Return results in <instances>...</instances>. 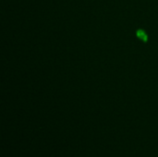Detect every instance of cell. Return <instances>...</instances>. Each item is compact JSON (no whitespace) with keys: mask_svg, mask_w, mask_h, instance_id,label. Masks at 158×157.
Returning a JSON list of instances; mask_svg holds the SVG:
<instances>
[{"mask_svg":"<svg viewBox=\"0 0 158 157\" xmlns=\"http://www.w3.org/2000/svg\"><path fill=\"white\" fill-rule=\"evenodd\" d=\"M137 36H138L141 40H143V41H144V42L147 41V35H146V33L144 32V31H143V30H139V31H137Z\"/></svg>","mask_w":158,"mask_h":157,"instance_id":"6da1fadb","label":"cell"}]
</instances>
